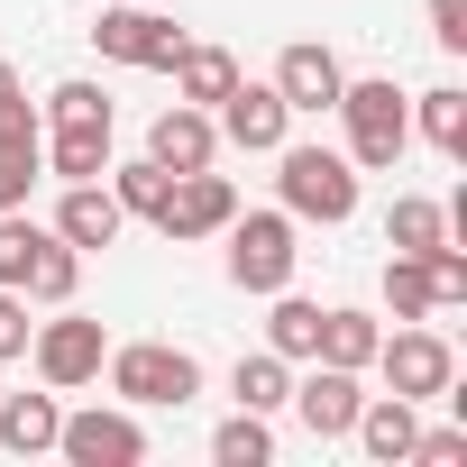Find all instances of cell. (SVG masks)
Wrapping results in <instances>:
<instances>
[{
    "mask_svg": "<svg viewBox=\"0 0 467 467\" xmlns=\"http://www.w3.org/2000/svg\"><path fill=\"white\" fill-rule=\"evenodd\" d=\"M101 376H110V394L129 403V412H183L192 394H202V358L192 348H174V339H129V348H110L101 358Z\"/></svg>",
    "mask_w": 467,
    "mask_h": 467,
    "instance_id": "obj_3",
    "label": "cell"
},
{
    "mask_svg": "<svg viewBox=\"0 0 467 467\" xmlns=\"http://www.w3.org/2000/svg\"><path fill=\"white\" fill-rule=\"evenodd\" d=\"M37 248H47V229H37L28 211H0V285H28Z\"/></svg>",
    "mask_w": 467,
    "mask_h": 467,
    "instance_id": "obj_29",
    "label": "cell"
},
{
    "mask_svg": "<svg viewBox=\"0 0 467 467\" xmlns=\"http://www.w3.org/2000/svg\"><path fill=\"white\" fill-rule=\"evenodd\" d=\"M47 174H56V183H101V174H110V119L47 129Z\"/></svg>",
    "mask_w": 467,
    "mask_h": 467,
    "instance_id": "obj_16",
    "label": "cell"
},
{
    "mask_svg": "<svg viewBox=\"0 0 467 467\" xmlns=\"http://www.w3.org/2000/svg\"><path fill=\"white\" fill-rule=\"evenodd\" d=\"M275 192H285V211L294 220H321V229H339V220H358V165L339 156V147H275Z\"/></svg>",
    "mask_w": 467,
    "mask_h": 467,
    "instance_id": "obj_4",
    "label": "cell"
},
{
    "mask_svg": "<svg viewBox=\"0 0 467 467\" xmlns=\"http://www.w3.org/2000/svg\"><path fill=\"white\" fill-rule=\"evenodd\" d=\"M92 47H101L110 65H138V74H165V65L183 56V28H174L165 10H147V0H110V10L92 19Z\"/></svg>",
    "mask_w": 467,
    "mask_h": 467,
    "instance_id": "obj_8",
    "label": "cell"
},
{
    "mask_svg": "<svg viewBox=\"0 0 467 467\" xmlns=\"http://www.w3.org/2000/svg\"><path fill=\"white\" fill-rule=\"evenodd\" d=\"M19 294H28V303H47V312H56V303H74V294H83V248H65L56 229H47V248H37V266H28V285H19Z\"/></svg>",
    "mask_w": 467,
    "mask_h": 467,
    "instance_id": "obj_24",
    "label": "cell"
},
{
    "mask_svg": "<svg viewBox=\"0 0 467 467\" xmlns=\"http://www.w3.org/2000/svg\"><path fill=\"white\" fill-rule=\"evenodd\" d=\"M47 229H56L65 248H83V257H92V248H119L129 211L110 202V183H65V202H56V220H47Z\"/></svg>",
    "mask_w": 467,
    "mask_h": 467,
    "instance_id": "obj_13",
    "label": "cell"
},
{
    "mask_svg": "<svg viewBox=\"0 0 467 467\" xmlns=\"http://www.w3.org/2000/svg\"><path fill=\"white\" fill-rule=\"evenodd\" d=\"M449 239V202H431V192H394V211H385V248L394 257H431Z\"/></svg>",
    "mask_w": 467,
    "mask_h": 467,
    "instance_id": "obj_20",
    "label": "cell"
},
{
    "mask_svg": "<svg viewBox=\"0 0 467 467\" xmlns=\"http://www.w3.org/2000/svg\"><path fill=\"white\" fill-rule=\"evenodd\" d=\"M266 303H275V312H266V348L303 367V358H312V339H321V303H303L294 285H285V294H266Z\"/></svg>",
    "mask_w": 467,
    "mask_h": 467,
    "instance_id": "obj_25",
    "label": "cell"
},
{
    "mask_svg": "<svg viewBox=\"0 0 467 467\" xmlns=\"http://www.w3.org/2000/svg\"><path fill=\"white\" fill-rule=\"evenodd\" d=\"M211 458H220V467H266V458H275L266 412H229V421L211 431Z\"/></svg>",
    "mask_w": 467,
    "mask_h": 467,
    "instance_id": "obj_27",
    "label": "cell"
},
{
    "mask_svg": "<svg viewBox=\"0 0 467 467\" xmlns=\"http://www.w3.org/2000/svg\"><path fill=\"white\" fill-rule=\"evenodd\" d=\"M56 421H65L56 385L47 394H0V449H10V458H47L56 449Z\"/></svg>",
    "mask_w": 467,
    "mask_h": 467,
    "instance_id": "obj_17",
    "label": "cell"
},
{
    "mask_svg": "<svg viewBox=\"0 0 467 467\" xmlns=\"http://www.w3.org/2000/svg\"><path fill=\"white\" fill-rule=\"evenodd\" d=\"M211 129H220V147H239V156H275L285 138H294V110H285V92L275 83H229L220 101H211Z\"/></svg>",
    "mask_w": 467,
    "mask_h": 467,
    "instance_id": "obj_9",
    "label": "cell"
},
{
    "mask_svg": "<svg viewBox=\"0 0 467 467\" xmlns=\"http://www.w3.org/2000/svg\"><path fill=\"white\" fill-rule=\"evenodd\" d=\"M385 303H394V321H431V312H440L431 266H421V257H385Z\"/></svg>",
    "mask_w": 467,
    "mask_h": 467,
    "instance_id": "obj_28",
    "label": "cell"
},
{
    "mask_svg": "<svg viewBox=\"0 0 467 467\" xmlns=\"http://www.w3.org/2000/svg\"><path fill=\"white\" fill-rule=\"evenodd\" d=\"M10 92H28V83H19V74H10V65H0V101H10Z\"/></svg>",
    "mask_w": 467,
    "mask_h": 467,
    "instance_id": "obj_34",
    "label": "cell"
},
{
    "mask_svg": "<svg viewBox=\"0 0 467 467\" xmlns=\"http://www.w3.org/2000/svg\"><path fill=\"white\" fill-rule=\"evenodd\" d=\"M147 156H156L165 174H192V165H220V129H211V110H192V101L156 110V129H147Z\"/></svg>",
    "mask_w": 467,
    "mask_h": 467,
    "instance_id": "obj_14",
    "label": "cell"
},
{
    "mask_svg": "<svg viewBox=\"0 0 467 467\" xmlns=\"http://www.w3.org/2000/svg\"><path fill=\"white\" fill-rule=\"evenodd\" d=\"M101 183H110V202H119L129 220H156V211H165V192H174V174H165L156 156H129V165L110 156V174H101Z\"/></svg>",
    "mask_w": 467,
    "mask_h": 467,
    "instance_id": "obj_23",
    "label": "cell"
},
{
    "mask_svg": "<svg viewBox=\"0 0 467 467\" xmlns=\"http://www.w3.org/2000/svg\"><path fill=\"white\" fill-rule=\"evenodd\" d=\"M403 467H467V421H449V431H412V458Z\"/></svg>",
    "mask_w": 467,
    "mask_h": 467,
    "instance_id": "obj_31",
    "label": "cell"
},
{
    "mask_svg": "<svg viewBox=\"0 0 467 467\" xmlns=\"http://www.w3.org/2000/svg\"><path fill=\"white\" fill-rule=\"evenodd\" d=\"M37 119H47V129H74V119H110V92H101V83H56Z\"/></svg>",
    "mask_w": 467,
    "mask_h": 467,
    "instance_id": "obj_30",
    "label": "cell"
},
{
    "mask_svg": "<svg viewBox=\"0 0 467 467\" xmlns=\"http://www.w3.org/2000/svg\"><path fill=\"white\" fill-rule=\"evenodd\" d=\"M376 376H385V394H403V403H440L449 385H458V348L431 330V321H394L385 339H376V358H367Z\"/></svg>",
    "mask_w": 467,
    "mask_h": 467,
    "instance_id": "obj_6",
    "label": "cell"
},
{
    "mask_svg": "<svg viewBox=\"0 0 467 467\" xmlns=\"http://www.w3.org/2000/svg\"><path fill=\"white\" fill-rule=\"evenodd\" d=\"M376 339H385V321H376V312H358V303H330V312H321V339H312V358H330V367H358V376H367Z\"/></svg>",
    "mask_w": 467,
    "mask_h": 467,
    "instance_id": "obj_19",
    "label": "cell"
},
{
    "mask_svg": "<svg viewBox=\"0 0 467 467\" xmlns=\"http://www.w3.org/2000/svg\"><path fill=\"white\" fill-rule=\"evenodd\" d=\"M431 47L440 56H467V0H431Z\"/></svg>",
    "mask_w": 467,
    "mask_h": 467,
    "instance_id": "obj_33",
    "label": "cell"
},
{
    "mask_svg": "<svg viewBox=\"0 0 467 467\" xmlns=\"http://www.w3.org/2000/svg\"><path fill=\"white\" fill-rule=\"evenodd\" d=\"M285 403L303 412V431H312V440H348V421H358L367 385H358V367H330V358H303V376H294V394H285Z\"/></svg>",
    "mask_w": 467,
    "mask_h": 467,
    "instance_id": "obj_11",
    "label": "cell"
},
{
    "mask_svg": "<svg viewBox=\"0 0 467 467\" xmlns=\"http://www.w3.org/2000/svg\"><path fill=\"white\" fill-rule=\"evenodd\" d=\"M339 119H348V165L358 174H394L412 147V92H394V74L339 83Z\"/></svg>",
    "mask_w": 467,
    "mask_h": 467,
    "instance_id": "obj_1",
    "label": "cell"
},
{
    "mask_svg": "<svg viewBox=\"0 0 467 467\" xmlns=\"http://www.w3.org/2000/svg\"><path fill=\"white\" fill-rule=\"evenodd\" d=\"M412 138H431V156L467 165V92H458V83H431V92H412Z\"/></svg>",
    "mask_w": 467,
    "mask_h": 467,
    "instance_id": "obj_18",
    "label": "cell"
},
{
    "mask_svg": "<svg viewBox=\"0 0 467 467\" xmlns=\"http://www.w3.org/2000/svg\"><path fill=\"white\" fill-rule=\"evenodd\" d=\"M101 358H110V330H101L92 312H74V303H56V321L28 330V367H37V385H56V394L101 385Z\"/></svg>",
    "mask_w": 467,
    "mask_h": 467,
    "instance_id": "obj_5",
    "label": "cell"
},
{
    "mask_svg": "<svg viewBox=\"0 0 467 467\" xmlns=\"http://www.w3.org/2000/svg\"><path fill=\"white\" fill-rule=\"evenodd\" d=\"M37 183H47V138H0V211H28Z\"/></svg>",
    "mask_w": 467,
    "mask_h": 467,
    "instance_id": "obj_26",
    "label": "cell"
},
{
    "mask_svg": "<svg viewBox=\"0 0 467 467\" xmlns=\"http://www.w3.org/2000/svg\"><path fill=\"white\" fill-rule=\"evenodd\" d=\"M412 431H421V403H403V394H367L358 421H348V440H358L376 467H403V458H412Z\"/></svg>",
    "mask_w": 467,
    "mask_h": 467,
    "instance_id": "obj_15",
    "label": "cell"
},
{
    "mask_svg": "<svg viewBox=\"0 0 467 467\" xmlns=\"http://www.w3.org/2000/svg\"><path fill=\"white\" fill-rule=\"evenodd\" d=\"M165 74H174V101L211 110V101H220L229 83H239V56H229V47H192V37H183V56H174Z\"/></svg>",
    "mask_w": 467,
    "mask_h": 467,
    "instance_id": "obj_21",
    "label": "cell"
},
{
    "mask_svg": "<svg viewBox=\"0 0 467 467\" xmlns=\"http://www.w3.org/2000/svg\"><path fill=\"white\" fill-rule=\"evenodd\" d=\"M28 330H37V321H28V294H19V285H0V367L28 358Z\"/></svg>",
    "mask_w": 467,
    "mask_h": 467,
    "instance_id": "obj_32",
    "label": "cell"
},
{
    "mask_svg": "<svg viewBox=\"0 0 467 467\" xmlns=\"http://www.w3.org/2000/svg\"><path fill=\"white\" fill-rule=\"evenodd\" d=\"M229 285L239 294H285L294 285V266H303V220L294 211H229Z\"/></svg>",
    "mask_w": 467,
    "mask_h": 467,
    "instance_id": "obj_2",
    "label": "cell"
},
{
    "mask_svg": "<svg viewBox=\"0 0 467 467\" xmlns=\"http://www.w3.org/2000/svg\"><path fill=\"white\" fill-rule=\"evenodd\" d=\"M229 394H239V412H285V394H294V358H275V348H257V358H239L229 367Z\"/></svg>",
    "mask_w": 467,
    "mask_h": 467,
    "instance_id": "obj_22",
    "label": "cell"
},
{
    "mask_svg": "<svg viewBox=\"0 0 467 467\" xmlns=\"http://www.w3.org/2000/svg\"><path fill=\"white\" fill-rule=\"evenodd\" d=\"M275 92H285V110L294 119H321V110H339V83H348V65L321 47V37H294L285 56H275V74H266Z\"/></svg>",
    "mask_w": 467,
    "mask_h": 467,
    "instance_id": "obj_12",
    "label": "cell"
},
{
    "mask_svg": "<svg viewBox=\"0 0 467 467\" xmlns=\"http://www.w3.org/2000/svg\"><path fill=\"white\" fill-rule=\"evenodd\" d=\"M56 458H74V467H138L147 458V421L129 403H83V412L56 421Z\"/></svg>",
    "mask_w": 467,
    "mask_h": 467,
    "instance_id": "obj_7",
    "label": "cell"
},
{
    "mask_svg": "<svg viewBox=\"0 0 467 467\" xmlns=\"http://www.w3.org/2000/svg\"><path fill=\"white\" fill-rule=\"evenodd\" d=\"M229 211H239V183H229V174H211V165H192V174H174V192H165L156 229H165L174 248H192V239H220V229H229Z\"/></svg>",
    "mask_w": 467,
    "mask_h": 467,
    "instance_id": "obj_10",
    "label": "cell"
}]
</instances>
